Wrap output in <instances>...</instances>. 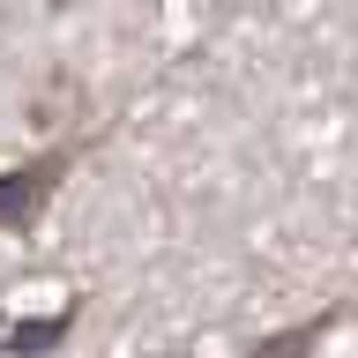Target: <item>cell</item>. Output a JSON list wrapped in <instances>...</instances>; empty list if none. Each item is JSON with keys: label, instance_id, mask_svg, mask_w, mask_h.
I'll list each match as a JSON object with an SVG mask.
<instances>
[{"label": "cell", "instance_id": "cell-1", "mask_svg": "<svg viewBox=\"0 0 358 358\" xmlns=\"http://www.w3.org/2000/svg\"><path fill=\"white\" fill-rule=\"evenodd\" d=\"M313 336H321V321H313V329H291V336H276V343H262V358H306V351H313Z\"/></svg>", "mask_w": 358, "mask_h": 358}]
</instances>
